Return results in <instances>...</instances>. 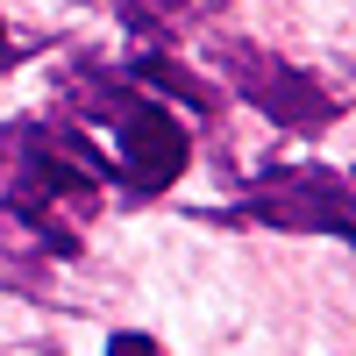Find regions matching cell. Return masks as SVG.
<instances>
[{"label":"cell","instance_id":"6da1fadb","mask_svg":"<svg viewBox=\"0 0 356 356\" xmlns=\"http://www.w3.org/2000/svg\"><path fill=\"white\" fill-rule=\"evenodd\" d=\"M72 100H79V114L122 129V178L136 193H164L171 178L186 171L193 143L171 122V107H150V100H136V93H122V86H107V79H79Z\"/></svg>","mask_w":356,"mask_h":356},{"label":"cell","instance_id":"7a4b0ae2","mask_svg":"<svg viewBox=\"0 0 356 356\" xmlns=\"http://www.w3.org/2000/svg\"><path fill=\"white\" fill-rule=\"evenodd\" d=\"M221 65H228V79H235V93H243L257 114L285 122V129H328L335 114H342L335 93H321L300 65H278V57L257 50V43H228V36H221Z\"/></svg>","mask_w":356,"mask_h":356},{"label":"cell","instance_id":"3957f363","mask_svg":"<svg viewBox=\"0 0 356 356\" xmlns=\"http://www.w3.org/2000/svg\"><path fill=\"white\" fill-rule=\"evenodd\" d=\"M243 214L264 221V228H307V235H342L356 250V214H349V186L321 164H300V171H278L243 200Z\"/></svg>","mask_w":356,"mask_h":356},{"label":"cell","instance_id":"277c9868","mask_svg":"<svg viewBox=\"0 0 356 356\" xmlns=\"http://www.w3.org/2000/svg\"><path fill=\"white\" fill-rule=\"evenodd\" d=\"M129 79L157 86V93L186 100V107H200V114H214V107H221V93H214V86H207L200 72H186V65H171V57H136V65H129Z\"/></svg>","mask_w":356,"mask_h":356},{"label":"cell","instance_id":"5b68a950","mask_svg":"<svg viewBox=\"0 0 356 356\" xmlns=\"http://www.w3.org/2000/svg\"><path fill=\"white\" fill-rule=\"evenodd\" d=\"M122 15H129L136 36H157V43H171L178 29L200 22V8H186V0H122Z\"/></svg>","mask_w":356,"mask_h":356},{"label":"cell","instance_id":"8992f818","mask_svg":"<svg viewBox=\"0 0 356 356\" xmlns=\"http://www.w3.org/2000/svg\"><path fill=\"white\" fill-rule=\"evenodd\" d=\"M107 356H164V349H157L150 335H114V342H107Z\"/></svg>","mask_w":356,"mask_h":356},{"label":"cell","instance_id":"52a82bcc","mask_svg":"<svg viewBox=\"0 0 356 356\" xmlns=\"http://www.w3.org/2000/svg\"><path fill=\"white\" fill-rule=\"evenodd\" d=\"M0 65H15V50H8V29H0Z\"/></svg>","mask_w":356,"mask_h":356},{"label":"cell","instance_id":"ba28073f","mask_svg":"<svg viewBox=\"0 0 356 356\" xmlns=\"http://www.w3.org/2000/svg\"><path fill=\"white\" fill-rule=\"evenodd\" d=\"M349 193H356V171H349Z\"/></svg>","mask_w":356,"mask_h":356}]
</instances>
